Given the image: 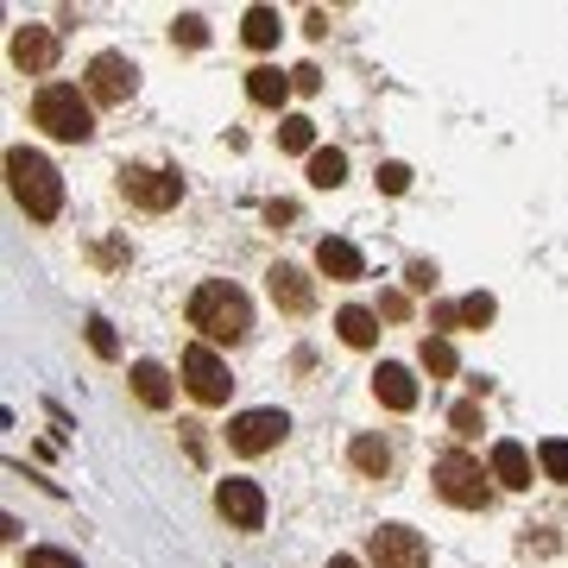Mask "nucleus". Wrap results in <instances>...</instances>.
Instances as JSON below:
<instances>
[{
  "mask_svg": "<svg viewBox=\"0 0 568 568\" xmlns=\"http://www.w3.org/2000/svg\"><path fill=\"white\" fill-rule=\"evenodd\" d=\"M297 82L284 77V70H272V63H260V70H246V102L253 108H284V95H291Z\"/></svg>",
  "mask_w": 568,
  "mask_h": 568,
  "instance_id": "nucleus-16",
  "label": "nucleus"
},
{
  "mask_svg": "<svg viewBox=\"0 0 568 568\" xmlns=\"http://www.w3.org/2000/svg\"><path fill=\"white\" fill-rule=\"evenodd\" d=\"M133 89H140V70H133V58H121V51H102V58H89V102L121 108Z\"/></svg>",
  "mask_w": 568,
  "mask_h": 568,
  "instance_id": "nucleus-8",
  "label": "nucleus"
},
{
  "mask_svg": "<svg viewBox=\"0 0 568 568\" xmlns=\"http://www.w3.org/2000/svg\"><path fill=\"white\" fill-rule=\"evenodd\" d=\"M366 556H373V568H429V544L410 525H379Z\"/></svg>",
  "mask_w": 568,
  "mask_h": 568,
  "instance_id": "nucleus-9",
  "label": "nucleus"
},
{
  "mask_svg": "<svg viewBox=\"0 0 568 568\" xmlns=\"http://www.w3.org/2000/svg\"><path fill=\"white\" fill-rule=\"evenodd\" d=\"M121 196L126 203L152 209V215H164V209L183 203V178L178 171H159V164H126L121 171Z\"/></svg>",
  "mask_w": 568,
  "mask_h": 568,
  "instance_id": "nucleus-6",
  "label": "nucleus"
},
{
  "mask_svg": "<svg viewBox=\"0 0 568 568\" xmlns=\"http://www.w3.org/2000/svg\"><path fill=\"white\" fill-rule=\"evenodd\" d=\"M537 467H544L549 480H562V487H568V443H562V436L537 443Z\"/></svg>",
  "mask_w": 568,
  "mask_h": 568,
  "instance_id": "nucleus-24",
  "label": "nucleus"
},
{
  "mask_svg": "<svg viewBox=\"0 0 568 568\" xmlns=\"http://www.w3.org/2000/svg\"><path fill=\"white\" fill-rule=\"evenodd\" d=\"M429 480H436V493H443L448 506H462V511H487L493 506V467H480L467 448H455V455H443V462L429 467Z\"/></svg>",
  "mask_w": 568,
  "mask_h": 568,
  "instance_id": "nucleus-4",
  "label": "nucleus"
},
{
  "mask_svg": "<svg viewBox=\"0 0 568 568\" xmlns=\"http://www.w3.org/2000/svg\"><path fill=\"white\" fill-rule=\"evenodd\" d=\"M448 429H455V436H480V429H487V417H480V405H474V398H462V405L448 410Z\"/></svg>",
  "mask_w": 568,
  "mask_h": 568,
  "instance_id": "nucleus-26",
  "label": "nucleus"
},
{
  "mask_svg": "<svg viewBox=\"0 0 568 568\" xmlns=\"http://www.w3.org/2000/svg\"><path fill=\"white\" fill-rule=\"evenodd\" d=\"M51 63H58V39H51V26H20V32H13V70L44 77Z\"/></svg>",
  "mask_w": 568,
  "mask_h": 568,
  "instance_id": "nucleus-12",
  "label": "nucleus"
},
{
  "mask_svg": "<svg viewBox=\"0 0 568 568\" xmlns=\"http://www.w3.org/2000/svg\"><path fill=\"white\" fill-rule=\"evenodd\" d=\"M241 39L253 44V51H272V44H278V13H272V7H246Z\"/></svg>",
  "mask_w": 568,
  "mask_h": 568,
  "instance_id": "nucleus-20",
  "label": "nucleus"
},
{
  "mask_svg": "<svg viewBox=\"0 0 568 568\" xmlns=\"http://www.w3.org/2000/svg\"><path fill=\"white\" fill-rule=\"evenodd\" d=\"M190 328L203 335L209 347L215 342H246L253 335V304H246V291L241 284H227V278H209L190 291Z\"/></svg>",
  "mask_w": 568,
  "mask_h": 568,
  "instance_id": "nucleus-1",
  "label": "nucleus"
},
{
  "mask_svg": "<svg viewBox=\"0 0 568 568\" xmlns=\"http://www.w3.org/2000/svg\"><path fill=\"white\" fill-rule=\"evenodd\" d=\"M278 145L284 152H316V126L304 114H291V121H278Z\"/></svg>",
  "mask_w": 568,
  "mask_h": 568,
  "instance_id": "nucleus-23",
  "label": "nucleus"
},
{
  "mask_svg": "<svg viewBox=\"0 0 568 568\" xmlns=\"http://www.w3.org/2000/svg\"><path fill=\"white\" fill-rule=\"evenodd\" d=\"M335 328H342L347 347H373V342H379V316H373V310H361V304H347L342 316H335Z\"/></svg>",
  "mask_w": 568,
  "mask_h": 568,
  "instance_id": "nucleus-19",
  "label": "nucleus"
},
{
  "mask_svg": "<svg viewBox=\"0 0 568 568\" xmlns=\"http://www.w3.org/2000/svg\"><path fill=\"white\" fill-rule=\"evenodd\" d=\"M126 379H133V398H140L145 410H164V405H171V392H178V386H171V373H164L159 361H133V373H126Z\"/></svg>",
  "mask_w": 568,
  "mask_h": 568,
  "instance_id": "nucleus-15",
  "label": "nucleus"
},
{
  "mask_svg": "<svg viewBox=\"0 0 568 568\" xmlns=\"http://www.w3.org/2000/svg\"><path fill=\"white\" fill-rule=\"evenodd\" d=\"M405 278H410V291H436V265H424V260H417V265L405 272Z\"/></svg>",
  "mask_w": 568,
  "mask_h": 568,
  "instance_id": "nucleus-31",
  "label": "nucleus"
},
{
  "mask_svg": "<svg viewBox=\"0 0 568 568\" xmlns=\"http://www.w3.org/2000/svg\"><path fill=\"white\" fill-rule=\"evenodd\" d=\"M265 291H272V304H278L284 316H310V310H316V284H310L297 265H284V260L265 272Z\"/></svg>",
  "mask_w": 568,
  "mask_h": 568,
  "instance_id": "nucleus-11",
  "label": "nucleus"
},
{
  "mask_svg": "<svg viewBox=\"0 0 568 568\" xmlns=\"http://www.w3.org/2000/svg\"><path fill=\"white\" fill-rule=\"evenodd\" d=\"M417 361H424L429 379H448V373H455V342H448V335H424Z\"/></svg>",
  "mask_w": 568,
  "mask_h": 568,
  "instance_id": "nucleus-22",
  "label": "nucleus"
},
{
  "mask_svg": "<svg viewBox=\"0 0 568 568\" xmlns=\"http://www.w3.org/2000/svg\"><path fill=\"white\" fill-rule=\"evenodd\" d=\"M89 347H95L102 361H114V328H108L102 316H89Z\"/></svg>",
  "mask_w": 568,
  "mask_h": 568,
  "instance_id": "nucleus-30",
  "label": "nucleus"
},
{
  "mask_svg": "<svg viewBox=\"0 0 568 568\" xmlns=\"http://www.w3.org/2000/svg\"><path fill=\"white\" fill-rule=\"evenodd\" d=\"M215 511H222L234 530H260L265 525V493L253 480H222L215 487Z\"/></svg>",
  "mask_w": 568,
  "mask_h": 568,
  "instance_id": "nucleus-10",
  "label": "nucleus"
},
{
  "mask_svg": "<svg viewBox=\"0 0 568 568\" xmlns=\"http://www.w3.org/2000/svg\"><path fill=\"white\" fill-rule=\"evenodd\" d=\"M493 480L499 487H530V448L525 443H493Z\"/></svg>",
  "mask_w": 568,
  "mask_h": 568,
  "instance_id": "nucleus-17",
  "label": "nucleus"
},
{
  "mask_svg": "<svg viewBox=\"0 0 568 568\" xmlns=\"http://www.w3.org/2000/svg\"><path fill=\"white\" fill-rule=\"evenodd\" d=\"M171 39H178V44H190V51H196V44H209L203 13H178V26H171Z\"/></svg>",
  "mask_w": 568,
  "mask_h": 568,
  "instance_id": "nucleus-27",
  "label": "nucleus"
},
{
  "mask_svg": "<svg viewBox=\"0 0 568 568\" xmlns=\"http://www.w3.org/2000/svg\"><path fill=\"white\" fill-rule=\"evenodd\" d=\"M310 183H316V190H335V183H347V159L335 152V145H316V152H310Z\"/></svg>",
  "mask_w": 568,
  "mask_h": 568,
  "instance_id": "nucleus-21",
  "label": "nucleus"
},
{
  "mask_svg": "<svg viewBox=\"0 0 568 568\" xmlns=\"http://www.w3.org/2000/svg\"><path fill=\"white\" fill-rule=\"evenodd\" d=\"M347 462L361 467L366 480H386L392 474V448L379 443V436H354V443H347Z\"/></svg>",
  "mask_w": 568,
  "mask_h": 568,
  "instance_id": "nucleus-18",
  "label": "nucleus"
},
{
  "mask_svg": "<svg viewBox=\"0 0 568 568\" xmlns=\"http://www.w3.org/2000/svg\"><path fill=\"white\" fill-rule=\"evenodd\" d=\"M316 272L335 278V284H354L366 272V260H361V246L354 241H335V234H328V241H316Z\"/></svg>",
  "mask_w": 568,
  "mask_h": 568,
  "instance_id": "nucleus-14",
  "label": "nucleus"
},
{
  "mask_svg": "<svg viewBox=\"0 0 568 568\" xmlns=\"http://www.w3.org/2000/svg\"><path fill=\"white\" fill-rule=\"evenodd\" d=\"M493 310H499V304H493L487 291H474V297H462V304H455V323H467V328H487V323H493Z\"/></svg>",
  "mask_w": 568,
  "mask_h": 568,
  "instance_id": "nucleus-25",
  "label": "nucleus"
},
{
  "mask_svg": "<svg viewBox=\"0 0 568 568\" xmlns=\"http://www.w3.org/2000/svg\"><path fill=\"white\" fill-rule=\"evenodd\" d=\"M32 126H44L51 140L82 145L95 133V114H89V95H77V82H44L32 95Z\"/></svg>",
  "mask_w": 568,
  "mask_h": 568,
  "instance_id": "nucleus-3",
  "label": "nucleus"
},
{
  "mask_svg": "<svg viewBox=\"0 0 568 568\" xmlns=\"http://www.w3.org/2000/svg\"><path fill=\"white\" fill-rule=\"evenodd\" d=\"M183 386H190V398H196V405H227L234 373H227V361L209 342H196V347H183Z\"/></svg>",
  "mask_w": 568,
  "mask_h": 568,
  "instance_id": "nucleus-5",
  "label": "nucleus"
},
{
  "mask_svg": "<svg viewBox=\"0 0 568 568\" xmlns=\"http://www.w3.org/2000/svg\"><path fill=\"white\" fill-rule=\"evenodd\" d=\"M291 436V417L284 410H241L234 424H227V448L234 455H265V448H278Z\"/></svg>",
  "mask_w": 568,
  "mask_h": 568,
  "instance_id": "nucleus-7",
  "label": "nucleus"
},
{
  "mask_svg": "<svg viewBox=\"0 0 568 568\" xmlns=\"http://www.w3.org/2000/svg\"><path fill=\"white\" fill-rule=\"evenodd\" d=\"M328 568H361V562H354V556H328Z\"/></svg>",
  "mask_w": 568,
  "mask_h": 568,
  "instance_id": "nucleus-32",
  "label": "nucleus"
},
{
  "mask_svg": "<svg viewBox=\"0 0 568 568\" xmlns=\"http://www.w3.org/2000/svg\"><path fill=\"white\" fill-rule=\"evenodd\" d=\"M20 568H82L70 549H26V562Z\"/></svg>",
  "mask_w": 568,
  "mask_h": 568,
  "instance_id": "nucleus-28",
  "label": "nucleus"
},
{
  "mask_svg": "<svg viewBox=\"0 0 568 568\" xmlns=\"http://www.w3.org/2000/svg\"><path fill=\"white\" fill-rule=\"evenodd\" d=\"M373 398H379L386 410H417V379H410V366L379 361V373H373Z\"/></svg>",
  "mask_w": 568,
  "mask_h": 568,
  "instance_id": "nucleus-13",
  "label": "nucleus"
},
{
  "mask_svg": "<svg viewBox=\"0 0 568 568\" xmlns=\"http://www.w3.org/2000/svg\"><path fill=\"white\" fill-rule=\"evenodd\" d=\"M379 190H386V196H405L410 171H405V164H379Z\"/></svg>",
  "mask_w": 568,
  "mask_h": 568,
  "instance_id": "nucleus-29",
  "label": "nucleus"
},
{
  "mask_svg": "<svg viewBox=\"0 0 568 568\" xmlns=\"http://www.w3.org/2000/svg\"><path fill=\"white\" fill-rule=\"evenodd\" d=\"M7 190H13V203H20L32 222H58L63 215V178L44 152L13 145V152H7Z\"/></svg>",
  "mask_w": 568,
  "mask_h": 568,
  "instance_id": "nucleus-2",
  "label": "nucleus"
}]
</instances>
